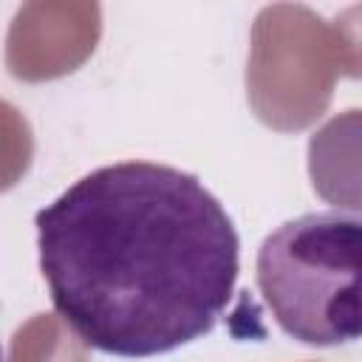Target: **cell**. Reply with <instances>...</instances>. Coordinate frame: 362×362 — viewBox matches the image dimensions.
Here are the masks:
<instances>
[{
	"mask_svg": "<svg viewBox=\"0 0 362 362\" xmlns=\"http://www.w3.org/2000/svg\"><path fill=\"white\" fill-rule=\"evenodd\" d=\"M34 226L54 311L102 354L144 359L189 345L235 294L238 229L178 167L105 164L42 206Z\"/></svg>",
	"mask_w": 362,
	"mask_h": 362,
	"instance_id": "1",
	"label": "cell"
},
{
	"mask_svg": "<svg viewBox=\"0 0 362 362\" xmlns=\"http://www.w3.org/2000/svg\"><path fill=\"white\" fill-rule=\"evenodd\" d=\"M257 288L297 342L331 348L362 337V215L325 209L280 223L257 249Z\"/></svg>",
	"mask_w": 362,
	"mask_h": 362,
	"instance_id": "2",
	"label": "cell"
}]
</instances>
